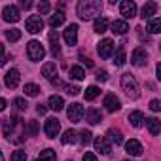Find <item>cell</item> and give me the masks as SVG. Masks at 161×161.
<instances>
[{
  "label": "cell",
  "instance_id": "1",
  "mask_svg": "<svg viewBox=\"0 0 161 161\" xmlns=\"http://www.w3.org/2000/svg\"><path fill=\"white\" fill-rule=\"evenodd\" d=\"M76 12L82 19L87 21V19H91L103 12V2H99V0H82V2H78Z\"/></svg>",
  "mask_w": 161,
  "mask_h": 161
},
{
  "label": "cell",
  "instance_id": "2",
  "mask_svg": "<svg viewBox=\"0 0 161 161\" xmlns=\"http://www.w3.org/2000/svg\"><path fill=\"white\" fill-rule=\"evenodd\" d=\"M121 87H123V91H125L131 99H138V97H140V87H138V82L135 80V76L123 74V76H121Z\"/></svg>",
  "mask_w": 161,
  "mask_h": 161
},
{
  "label": "cell",
  "instance_id": "3",
  "mask_svg": "<svg viewBox=\"0 0 161 161\" xmlns=\"http://www.w3.org/2000/svg\"><path fill=\"white\" fill-rule=\"evenodd\" d=\"M27 55H29L31 61H42L46 57V49L38 40H31L27 44Z\"/></svg>",
  "mask_w": 161,
  "mask_h": 161
},
{
  "label": "cell",
  "instance_id": "4",
  "mask_svg": "<svg viewBox=\"0 0 161 161\" xmlns=\"http://www.w3.org/2000/svg\"><path fill=\"white\" fill-rule=\"evenodd\" d=\"M84 114H86V110H84V106L80 104V103H72V104L66 108V116H68V119H70L72 123L82 121Z\"/></svg>",
  "mask_w": 161,
  "mask_h": 161
},
{
  "label": "cell",
  "instance_id": "5",
  "mask_svg": "<svg viewBox=\"0 0 161 161\" xmlns=\"http://www.w3.org/2000/svg\"><path fill=\"white\" fill-rule=\"evenodd\" d=\"M119 14L123 15V21L133 19L136 15V4L133 0H123V2H119Z\"/></svg>",
  "mask_w": 161,
  "mask_h": 161
},
{
  "label": "cell",
  "instance_id": "6",
  "mask_svg": "<svg viewBox=\"0 0 161 161\" xmlns=\"http://www.w3.org/2000/svg\"><path fill=\"white\" fill-rule=\"evenodd\" d=\"M25 27H27V31H29L31 34H38V32L44 29V21H42L40 15H31V17L27 19V23H25Z\"/></svg>",
  "mask_w": 161,
  "mask_h": 161
},
{
  "label": "cell",
  "instance_id": "7",
  "mask_svg": "<svg viewBox=\"0 0 161 161\" xmlns=\"http://www.w3.org/2000/svg\"><path fill=\"white\" fill-rule=\"evenodd\" d=\"M2 17H4V21H8V23H17L19 19H21V14H19V8L17 6H6L4 10H2Z\"/></svg>",
  "mask_w": 161,
  "mask_h": 161
},
{
  "label": "cell",
  "instance_id": "8",
  "mask_svg": "<svg viewBox=\"0 0 161 161\" xmlns=\"http://www.w3.org/2000/svg\"><path fill=\"white\" fill-rule=\"evenodd\" d=\"M63 38H64V42H66L68 46H76V44H78V25H76V23L68 25V27L64 29V32H63Z\"/></svg>",
  "mask_w": 161,
  "mask_h": 161
},
{
  "label": "cell",
  "instance_id": "9",
  "mask_svg": "<svg viewBox=\"0 0 161 161\" xmlns=\"http://www.w3.org/2000/svg\"><path fill=\"white\" fill-rule=\"evenodd\" d=\"M44 131H46L47 138H55V136L59 135V131H61V123H59V119H57V118H49V119H46V127H44Z\"/></svg>",
  "mask_w": 161,
  "mask_h": 161
},
{
  "label": "cell",
  "instance_id": "10",
  "mask_svg": "<svg viewBox=\"0 0 161 161\" xmlns=\"http://www.w3.org/2000/svg\"><path fill=\"white\" fill-rule=\"evenodd\" d=\"M131 63H133L135 66H144V64L148 63V53H146V49H144V47H136V49L133 51V55H131Z\"/></svg>",
  "mask_w": 161,
  "mask_h": 161
},
{
  "label": "cell",
  "instance_id": "11",
  "mask_svg": "<svg viewBox=\"0 0 161 161\" xmlns=\"http://www.w3.org/2000/svg\"><path fill=\"white\" fill-rule=\"evenodd\" d=\"M19 80H21V76H19V70L17 68H10L8 72H6V76H4V84L8 86V87H17L19 86Z\"/></svg>",
  "mask_w": 161,
  "mask_h": 161
},
{
  "label": "cell",
  "instance_id": "12",
  "mask_svg": "<svg viewBox=\"0 0 161 161\" xmlns=\"http://www.w3.org/2000/svg\"><path fill=\"white\" fill-rule=\"evenodd\" d=\"M97 51H99V55H101L103 59H108V57L114 53V42H112L110 38H104V40L99 44Z\"/></svg>",
  "mask_w": 161,
  "mask_h": 161
},
{
  "label": "cell",
  "instance_id": "13",
  "mask_svg": "<svg viewBox=\"0 0 161 161\" xmlns=\"http://www.w3.org/2000/svg\"><path fill=\"white\" fill-rule=\"evenodd\" d=\"M125 150H127V153L133 155V157H138V155H142V152H144L142 144H140L138 140H135V138H131V140L125 142Z\"/></svg>",
  "mask_w": 161,
  "mask_h": 161
},
{
  "label": "cell",
  "instance_id": "14",
  "mask_svg": "<svg viewBox=\"0 0 161 161\" xmlns=\"http://www.w3.org/2000/svg\"><path fill=\"white\" fill-rule=\"evenodd\" d=\"M93 144H95V150H97V152H101L103 155L112 153V146H110V142H108L104 136H97V138L93 140Z\"/></svg>",
  "mask_w": 161,
  "mask_h": 161
},
{
  "label": "cell",
  "instance_id": "15",
  "mask_svg": "<svg viewBox=\"0 0 161 161\" xmlns=\"http://www.w3.org/2000/svg\"><path fill=\"white\" fill-rule=\"evenodd\" d=\"M104 106H106L108 112H118V110L121 108V103H119V99H118L116 95L108 93V95L104 97Z\"/></svg>",
  "mask_w": 161,
  "mask_h": 161
},
{
  "label": "cell",
  "instance_id": "16",
  "mask_svg": "<svg viewBox=\"0 0 161 161\" xmlns=\"http://www.w3.org/2000/svg\"><path fill=\"white\" fill-rule=\"evenodd\" d=\"M106 140L112 142V144H116V146H119V144H123V135H121L119 129H108V133H106Z\"/></svg>",
  "mask_w": 161,
  "mask_h": 161
},
{
  "label": "cell",
  "instance_id": "17",
  "mask_svg": "<svg viewBox=\"0 0 161 161\" xmlns=\"http://www.w3.org/2000/svg\"><path fill=\"white\" fill-rule=\"evenodd\" d=\"M155 12H157V4H155V2H146V4L142 6V12H140L142 15H140V17H142V19H152V17L155 15Z\"/></svg>",
  "mask_w": 161,
  "mask_h": 161
},
{
  "label": "cell",
  "instance_id": "18",
  "mask_svg": "<svg viewBox=\"0 0 161 161\" xmlns=\"http://www.w3.org/2000/svg\"><path fill=\"white\" fill-rule=\"evenodd\" d=\"M129 123L133 125V127H142L144 125V114L140 112V110H135V112H131L129 114Z\"/></svg>",
  "mask_w": 161,
  "mask_h": 161
},
{
  "label": "cell",
  "instance_id": "19",
  "mask_svg": "<svg viewBox=\"0 0 161 161\" xmlns=\"http://www.w3.org/2000/svg\"><path fill=\"white\" fill-rule=\"evenodd\" d=\"M42 76L47 78V80L57 78V66H55V63H46V64L42 66Z\"/></svg>",
  "mask_w": 161,
  "mask_h": 161
},
{
  "label": "cell",
  "instance_id": "20",
  "mask_svg": "<svg viewBox=\"0 0 161 161\" xmlns=\"http://www.w3.org/2000/svg\"><path fill=\"white\" fill-rule=\"evenodd\" d=\"M144 121H146V125H148L150 135H152V136H157V135H159V131H161L159 119H157V118H148V119H144Z\"/></svg>",
  "mask_w": 161,
  "mask_h": 161
},
{
  "label": "cell",
  "instance_id": "21",
  "mask_svg": "<svg viewBox=\"0 0 161 161\" xmlns=\"http://www.w3.org/2000/svg\"><path fill=\"white\" fill-rule=\"evenodd\" d=\"M127 31H129L127 21H123V19H116V21L112 23V32H114V34H125Z\"/></svg>",
  "mask_w": 161,
  "mask_h": 161
},
{
  "label": "cell",
  "instance_id": "22",
  "mask_svg": "<svg viewBox=\"0 0 161 161\" xmlns=\"http://www.w3.org/2000/svg\"><path fill=\"white\" fill-rule=\"evenodd\" d=\"M49 44H51V53L57 57L61 53V47H59V36H57V31H51L49 32Z\"/></svg>",
  "mask_w": 161,
  "mask_h": 161
},
{
  "label": "cell",
  "instance_id": "23",
  "mask_svg": "<svg viewBox=\"0 0 161 161\" xmlns=\"http://www.w3.org/2000/svg\"><path fill=\"white\" fill-rule=\"evenodd\" d=\"M87 121H89L91 125H97V123H101V121H103V114H101V110H97V108H91V110H87Z\"/></svg>",
  "mask_w": 161,
  "mask_h": 161
},
{
  "label": "cell",
  "instance_id": "24",
  "mask_svg": "<svg viewBox=\"0 0 161 161\" xmlns=\"http://www.w3.org/2000/svg\"><path fill=\"white\" fill-rule=\"evenodd\" d=\"M63 106H64L63 97H59V95H51V97H49V108H51V110L59 112V110H63Z\"/></svg>",
  "mask_w": 161,
  "mask_h": 161
},
{
  "label": "cell",
  "instance_id": "25",
  "mask_svg": "<svg viewBox=\"0 0 161 161\" xmlns=\"http://www.w3.org/2000/svg\"><path fill=\"white\" fill-rule=\"evenodd\" d=\"M64 23V14L63 12H55L51 17H49V25L53 27V29H57V27H61Z\"/></svg>",
  "mask_w": 161,
  "mask_h": 161
},
{
  "label": "cell",
  "instance_id": "26",
  "mask_svg": "<svg viewBox=\"0 0 161 161\" xmlns=\"http://www.w3.org/2000/svg\"><path fill=\"white\" fill-rule=\"evenodd\" d=\"M93 27H95V32L103 34V32H106V29H108V19H106V17H97Z\"/></svg>",
  "mask_w": 161,
  "mask_h": 161
},
{
  "label": "cell",
  "instance_id": "27",
  "mask_svg": "<svg viewBox=\"0 0 161 161\" xmlns=\"http://www.w3.org/2000/svg\"><path fill=\"white\" fill-rule=\"evenodd\" d=\"M125 61H127V57H125V49H123V46H119L118 51H116V55H114V64H116V66H123Z\"/></svg>",
  "mask_w": 161,
  "mask_h": 161
},
{
  "label": "cell",
  "instance_id": "28",
  "mask_svg": "<svg viewBox=\"0 0 161 161\" xmlns=\"http://www.w3.org/2000/svg\"><path fill=\"white\" fill-rule=\"evenodd\" d=\"M38 161H57V155H55V150L51 148H46L40 152V159Z\"/></svg>",
  "mask_w": 161,
  "mask_h": 161
},
{
  "label": "cell",
  "instance_id": "29",
  "mask_svg": "<svg viewBox=\"0 0 161 161\" xmlns=\"http://www.w3.org/2000/svg\"><path fill=\"white\" fill-rule=\"evenodd\" d=\"M148 31H150L152 34H157V32L161 31V19H159V17H152V19L148 21Z\"/></svg>",
  "mask_w": 161,
  "mask_h": 161
},
{
  "label": "cell",
  "instance_id": "30",
  "mask_svg": "<svg viewBox=\"0 0 161 161\" xmlns=\"http://www.w3.org/2000/svg\"><path fill=\"white\" fill-rule=\"evenodd\" d=\"M76 140H78V138H76V131H72V129L64 131L63 136H61V142H63V144H74Z\"/></svg>",
  "mask_w": 161,
  "mask_h": 161
},
{
  "label": "cell",
  "instance_id": "31",
  "mask_svg": "<svg viewBox=\"0 0 161 161\" xmlns=\"http://www.w3.org/2000/svg\"><path fill=\"white\" fill-rule=\"evenodd\" d=\"M70 78H72V80H78V82H80V80L86 78V70H84L82 66H72V68H70Z\"/></svg>",
  "mask_w": 161,
  "mask_h": 161
},
{
  "label": "cell",
  "instance_id": "32",
  "mask_svg": "<svg viewBox=\"0 0 161 161\" xmlns=\"http://www.w3.org/2000/svg\"><path fill=\"white\" fill-rule=\"evenodd\" d=\"M86 101H93V99H97L99 95H101V89L97 87V86H91V87H87L86 89Z\"/></svg>",
  "mask_w": 161,
  "mask_h": 161
},
{
  "label": "cell",
  "instance_id": "33",
  "mask_svg": "<svg viewBox=\"0 0 161 161\" xmlns=\"http://www.w3.org/2000/svg\"><path fill=\"white\" fill-rule=\"evenodd\" d=\"M19 38H21V31H19V29H10V31H6V40L17 42Z\"/></svg>",
  "mask_w": 161,
  "mask_h": 161
},
{
  "label": "cell",
  "instance_id": "34",
  "mask_svg": "<svg viewBox=\"0 0 161 161\" xmlns=\"http://www.w3.org/2000/svg\"><path fill=\"white\" fill-rule=\"evenodd\" d=\"M40 93V87L36 86V84H27L25 86V95H29V97H36Z\"/></svg>",
  "mask_w": 161,
  "mask_h": 161
},
{
  "label": "cell",
  "instance_id": "35",
  "mask_svg": "<svg viewBox=\"0 0 161 161\" xmlns=\"http://www.w3.org/2000/svg\"><path fill=\"white\" fill-rule=\"evenodd\" d=\"M91 136H93V135H91V131H86V129H84V131H80V142L86 144V146L91 142Z\"/></svg>",
  "mask_w": 161,
  "mask_h": 161
},
{
  "label": "cell",
  "instance_id": "36",
  "mask_svg": "<svg viewBox=\"0 0 161 161\" xmlns=\"http://www.w3.org/2000/svg\"><path fill=\"white\" fill-rule=\"evenodd\" d=\"M10 161H27V153L23 150H15L10 157Z\"/></svg>",
  "mask_w": 161,
  "mask_h": 161
},
{
  "label": "cell",
  "instance_id": "37",
  "mask_svg": "<svg viewBox=\"0 0 161 161\" xmlns=\"http://www.w3.org/2000/svg\"><path fill=\"white\" fill-rule=\"evenodd\" d=\"M14 104H15V108L17 110H27V101L25 99H21V97H17V99H14Z\"/></svg>",
  "mask_w": 161,
  "mask_h": 161
},
{
  "label": "cell",
  "instance_id": "38",
  "mask_svg": "<svg viewBox=\"0 0 161 161\" xmlns=\"http://www.w3.org/2000/svg\"><path fill=\"white\" fill-rule=\"evenodd\" d=\"M49 10H51L49 2H40V4H38V12H40V15H46V14H49Z\"/></svg>",
  "mask_w": 161,
  "mask_h": 161
},
{
  "label": "cell",
  "instance_id": "39",
  "mask_svg": "<svg viewBox=\"0 0 161 161\" xmlns=\"http://www.w3.org/2000/svg\"><path fill=\"white\" fill-rule=\"evenodd\" d=\"M6 61H8V57H6V47H4V44H0V68L6 64Z\"/></svg>",
  "mask_w": 161,
  "mask_h": 161
},
{
  "label": "cell",
  "instance_id": "40",
  "mask_svg": "<svg viewBox=\"0 0 161 161\" xmlns=\"http://www.w3.org/2000/svg\"><path fill=\"white\" fill-rule=\"evenodd\" d=\"M36 133H38V121L31 119V121H29V135H31V136H34Z\"/></svg>",
  "mask_w": 161,
  "mask_h": 161
},
{
  "label": "cell",
  "instance_id": "41",
  "mask_svg": "<svg viewBox=\"0 0 161 161\" xmlns=\"http://www.w3.org/2000/svg\"><path fill=\"white\" fill-rule=\"evenodd\" d=\"M150 110H153V112H159V110H161V103H159L157 99H153V101L150 103Z\"/></svg>",
  "mask_w": 161,
  "mask_h": 161
},
{
  "label": "cell",
  "instance_id": "42",
  "mask_svg": "<svg viewBox=\"0 0 161 161\" xmlns=\"http://www.w3.org/2000/svg\"><path fill=\"white\" fill-rule=\"evenodd\" d=\"M97 80H99V82H106V80H108V72L106 70H99L97 72Z\"/></svg>",
  "mask_w": 161,
  "mask_h": 161
},
{
  "label": "cell",
  "instance_id": "43",
  "mask_svg": "<svg viewBox=\"0 0 161 161\" xmlns=\"http://www.w3.org/2000/svg\"><path fill=\"white\" fill-rule=\"evenodd\" d=\"M82 161H97V155H95V153H91V152H86V153H84V157H82Z\"/></svg>",
  "mask_w": 161,
  "mask_h": 161
},
{
  "label": "cell",
  "instance_id": "44",
  "mask_svg": "<svg viewBox=\"0 0 161 161\" xmlns=\"http://www.w3.org/2000/svg\"><path fill=\"white\" fill-rule=\"evenodd\" d=\"M66 93H68V95H78V93H80V87H76V86H66Z\"/></svg>",
  "mask_w": 161,
  "mask_h": 161
},
{
  "label": "cell",
  "instance_id": "45",
  "mask_svg": "<svg viewBox=\"0 0 161 161\" xmlns=\"http://www.w3.org/2000/svg\"><path fill=\"white\" fill-rule=\"evenodd\" d=\"M36 112H38V114H40V116H44V114H46V112H47V108H46V106H44V104H38V106H36Z\"/></svg>",
  "mask_w": 161,
  "mask_h": 161
},
{
  "label": "cell",
  "instance_id": "46",
  "mask_svg": "<svg viewBox=\"0 0 161 161\" xmlns=\"http://www.w3.org/2000/svg\"><path fill=\"white\" fill-rule=\"evenodd\" d=\"M6 106H8L6 99H2V97H0V112H4V110H6Z\"/></svg>",
  "mask_w": 161,
  "mask_h": 161
},
{
  "label": "cell",
  "instance_id": "47",
  "mask_svg": "<svg viewBox=\"0 0 161 161\" xmlns=\"http://www.w3.org/2000/svg\"><path fill=\"white\" fill-rule=\"evenodd\" d=\"M31 6H32V2H31V0H27V2L23 0V2H21V8H25V10H29Z\"/></svg>",
  "mask_w": 161,
  "mask_h": 161
},
{
  "label": "cell",
  "instance_id": "48",
  "mask_svg": "<svg viewBox=\"0 0 161 161\" xmlns=\"http://www.w3.org/2000/svg\"><path fill=\"white\" fill-rule=\"evenodd\" d=\"M82 61L86 63V66H93V61H89V59H84V57H82Z\"/></svg>",
  "mask_w": 161,
  "mask_h": 161
},
{
  "label": "cell",
  "instance_id": "49",
  "mask_svg": "<svg viewBox=\"0 0 161 161\" xmlns=\"http://www.w3.org/2000/svg\"><path fill=\"white\" fill-rule=\"evenodd\" d=\"M155 72H157V78L161 80V64H157V68H155Z\"/></svg>",
  "mask_w": 161,
  "mask_h": 161
},
{
  "label": "cell",
  "instance_id": "50",
  "mask_svg": "<svg viewBox=\"0 0 161 161\" xmlns=\"http://www.w3.org/2000/svg\"><path fill=\"white\" fill-rule=\"evenodd\" d=\"M0 161H4V155H2V152H0Z\"/></svg>",
  "mask_w": 161,
  "mask_h": 161
},
{
  "label": "cell",
  "instance_id": "51",
  "mask_svg": "<svg viewBox=\"0 0 161 161\" xmlns=\"http://www.w3.org/2000/svg\"><path fill=\"white\" fill-rule=\"evenodd\" d=\"M123 161H129V159H123Z\"/></svg>",
  "mask_w": 161,
  "mask_h": 161
},
{
  "label": "cell",
  "instance_id": "52",
  "mask_svg": "<svg viewBox=\"0 0 161 161\" xmlns=\"http://www.w3.org/2000/svg\"><path fill=\"white\" fill-rule=\"evenodd\" d=\"M34 161H38V159H34Z\"/></svg>",
  "mask_w": 161,
  "mask_h": 161
}]
</instances>
